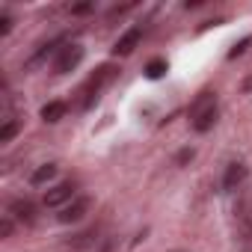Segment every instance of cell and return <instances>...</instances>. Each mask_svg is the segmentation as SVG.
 <instances>
[{
  "instance_id": "obj_4",
  "label": "cell",
  "mask_w": 252,
  "mask_h": 252,
  "mask_svg": "<svg viewBox=\"0 0 252 252\" xmlns=\"http://www.w3.org/2000/svg\"><path fill=\"white\" fill-rule=\"evenodd\" d=\"M140 39H143V30H140V27L125 30V33L116 39V45H113V54H116V57H128V54H134V48L140 45Z\"/></svg>"
},
{
  "instance_id": "obj_16",
  "label": "cell",
  "mask_w": 252,
  "mask_h": 252,
  "mask_svg": "<svg viewBox=\"0 0 252 252\" xmlns=\"http://www.w3.org/2000/svg\"><path fill=\"white\" fill-rule=\"evenodd\" d=\"M12 30V18L9 15H0V36H6Z\"/></svg>"
},
{
  "instance_id": "obj_18",
  "label": "cell",
  "mask_w": 252,
  "mask_h": 252,
  "mask_svg": "<svg viewBox=\"0 0 252 252\" xmlns=\"http://www.w3.org/2000/svg\"><path fill=\"white\" fill-rule=\"evenodd\" d=\"M193 158V149H184L181 155H178V163H184V160H190Z\"/></svg>"
},
{
  "instance_id": "obj_8",
  "label": "cell",
  "mask_w": 252,
  "mask_h": 252,
  "mask_svg": "<svg viewBox=\"0 0 252 252\" xmlns=\"http://www.w3.org/2000/svg\"><path fill=\"white\" fill-rule=\"evenodd\" d=\"M211 107H217V95H214V92H208V89H205V92H199V95H196V101L190 104V119H199V116H202V113H208Z\"/></svg>"
},
{
  "instance_id": "obj_9",
  "label": "cell",
  "mask_w": 252,
  "mask_h": 252,
  "mask_svg": "<svg viewBox=\"0 0 252 252\" xmlns=\"http://www.w3.org/2000/svg\"><path fill=\"white\" fill-rule=\"evenodd\" d=\"M54 178H57V163H42L39 169H33L30 184H33V187H45V184H51Z\"/></svg>"
},
{
  "instance_id": "obj_5",
  "label": "cell",
  "mask_w": 252,
  "mask_h": 252,
  "mask_svg": "<svg viewBox=\"0 0 252 252\" xmlns=\"http://www.w3.org/2000/svg\"><path fill=\"white\" fill-rule=\"evenodd\" d=\"M86 211H89V199H83V196H77L71 205H65L60 214H57V220L63 222V225H68V222H80L83 217H86Z\"/></svg>"
},
{
  "instance_id": "obj_12",
  "label": "cell",
  "mask_w": 252,
  "mask_h": 252,
  "mask_svg": "<svg viewBox=\"0 0 252 252\" xmlns=\"http://www.w3.org/2000/svg\"><path fill=\"white\" fill-rule=\"evenodd\" d=\"M166 68H169V65H166V60H152V63L146 65V77H149V80H158V77H163V74H166Z\"/></svg>"
},
{
  "instance_id": "obj_14",
  "label": "cell",
  "mask_w": 252,
  "mask_h": 252,
  "mask_svg": "<svg viewBox=\"0 0 252 252\" xmlns=\"http://www.w3.org/2000/svg\"><path fill=\"white\" fill-rule=\"evenodd\" d=\"M12 228H15L12 217H3V220H0V237H9V234H12Z\"/></svg>"
},
{
  "instance_id": "obj_17",
  "label": "cell",
  "mask_w": 252,
  "mask_h": 252,
  "mask_svg": "<svg viewBox=\"0 0 252 252\" xmlns=\"http://www.w3.org/2000/svg\"><path fill=\"white\" fill-rule=\"evenodd\" d=\"M89 9H92V3H77V6H71L74 15H83V12H89Z\"/></svg>"
},
{
  "instance_id": "obj_15",
  "label": "cell",
  "mask_w": 252,
  "mask_h": 252,
  "mask_svg": "<svg viewBox=\"0 0 252 252\" xmlns=\"http://www.w3.org/2000/svg\"><path fill=\"white\" fill-rule=\"evenodd\" d=\"M249 42H252V39H240V42H237V45H234V48L228 51V57H231V60H234V57H240V54H243V51L249 48Z\"/></svg>"
},
{
  "instance_id": "obj_7",
  "label": "cell",
  "mask_w": 252,
  "mask_h": 252,
  "mask_svg": "<svg viewBox=\"0 0 252 252\" xmlns=\"http://www.w3.org/2000/svg\"><path fill=\"white\" fill-rule=\"evenodd\" d=\"M9 217H15L18 222H33L36 220V205L30 199H15L9 205Z\"/></svg>"
},
{
  "instance_id": "obj_3",
  "label": "cell",
  "mask_w": 252,
  "mask_h": 252,
  "mask_svg": "<svg viewBox=\"0 0 252 252\" xmlns=\"http://www.w3.org/2000/svg\"><path fill=\"white\" fill-rule=\"evenodd\" d=\"M83 63V45H65L54 63V74H68Z\"/></svg>"
},
{
  "instance_id": "obj_1",
  "label": "cell",
  "mask_w": 252,
  "mask_h": 252,
  "mask_svg": "<svg viewBox=\"0 0 252 252\" xmlns=\"http://www.w3.org/2000/svg\"><path fill=\"white\" fill-rule=\"evenodd\" d=\"M113 77H116V65H101V68L86 80V86L80 89V95H83V110H89V107L98 101L101 89H104L107 83H113Z\"/></svg>"
},
{
  "instance_id": "obj_10",
  "label": "cell",
  "mask_w": 252,
  "mask_h": 252,
  "mask_svg": "<svg viewBox=\"0 0 252 252\" xmlns=\"http://www.w3.org/2000/svg\"><path fill=\"white\" fill-rule=\"evenodd\" d=\"M65 116V104L63 101H48L45 107H42V119L45 122H60Z\"/></svg>"
},
{
  "instance_id": "obj_2",
  "label": "cell",
  "mask_w": 252,
  "mask_h": 252,
  "mask_svg": "<svg viewBox=\"0 0 252 252\" xmlns=\"http://www.w3.org/2000/svg\"><path fill=\"white\" fill-rule=\"evenodd\" d=\"M77 196H74V184L71 181H60V184H54V187H48V193H45V208H65V205H71Z\"/></svg>"
},
{
  "instance_id": "obj_13",
  "label": "cell",
  "mask_w": 252,
  "mask_h": 252,
  "mask_svg": "<svg viewBox=\"0 0 252 252\" xmlns=\"http://www.w3.org/2000/svg\"><path fill=\"white\" fill-rule=\"evenodd\" d=\"M18 128H21L18 119H6V122H3V128H0V143H9V140L18 134Z\"/></svg>"
},
{
  "instance_id": "obj_11",
  "label": "cell",
  "mask_w": 252,
  "mask_h": 252,
  "mask_svg": "<svg viewBox=\"0 0 252 252\" xmlns=\"http://www.w3.org/2000/svg\"><path fill=\"white\" fill-rule=\"evenodd\" d=\"M214 122H217V107H211L208 113H202L199 119H193V128H196L199 134H208V131L214 128Z\"/></svg>"
},
{
  "instance_id": "obj_6",
  "label": "cell",
  "mask_w": 252,
  "mask_h": 252,
  "mask_svg": "<svg viewBox=\"0 0 252 252\" xmlns=\"http://www.w3.org/2000/svg\"><path fill=\"white\" fill-rule=\"evenodd\" d=\"M246 175H249V169H246V163H240V160H234V163H228L225 166V175H222V190H237L243 181H246Z\"/></svg>"
}]
</instances>
